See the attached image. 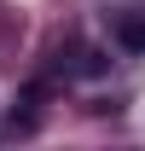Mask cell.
Masks as SVG:
<instances>
[{
  "label": "cell",
  "instance_id": "1",
  "mask_svg": "<svg viewBox=\"0 0 145 151\" xmlns=\"http://www.w3.org/2000/svg\"><path fill=\"white\" fill-rule=\"evenodd\" d=\"M116 41H122L128 52H145V12H139V18H122V23H116Z\"/></svg>",
  "mask_w": 145,
  "mask_h": 151
}]
</instances>
